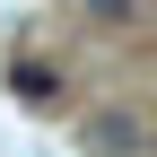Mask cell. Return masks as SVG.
Returning a JSON list of instances; mask_svg holds the SVG:
<instances>
[{
  "instance_id": "cell-1",
  "label": "cell",
  "mask_w": 157,
  "mask_h": 157,
  "mask_svg": "<svg viewBox=\"0 0 157 157\" xmlns=\"http://www.w3.org/2000/svg\"><path fill=\"white\" fill-rule=\"evenodd\" d=\"M140 140H148L140 113H96V122H87V148L96 157H140Z\"/></svg>"
},
{
  "instance_id": "cell-2",
  "label": "cell",
  "mask_w": 157,
  "mask_h": 157,
  "mask_svg": "<svg viewBox=\"0 0 157 157\" xmlns=\"http://www.w3.org/2000/svg\"><path fill=\"white\" fill-rule=\"evenodd\" d=\"M9 87L26 96V105H52V96H61V78H52L44 61H17V70H9Z\"/></svg>"
},
{
  "instance_id": "cell-3",
  "label": "cell",
  "mask_w": 157,
  "mask_h": 157,
  "mask_svg": "<svg viewBox=\"0 0 157 157\" xmlns=\"http://www.w3.org/2000/svg\"><path fill=\"white\" fill-rule=\"evenodd\" d=\"M96 17H105V26H131V17H140V0H87Z\"/></svg>"
}]
</instances>
